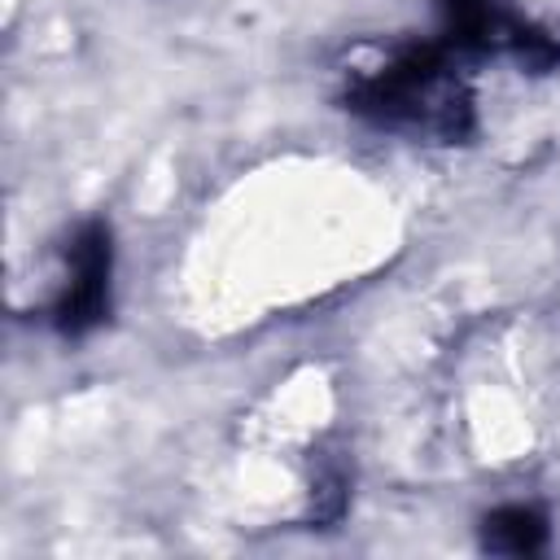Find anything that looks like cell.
<instances>
[{"mask_svg":"<svg viewBox=\"0 0 560 560\" xmlns=\"http://www.w3.org/2000/svg\"><path fill=\"white\" fill-rule=\"evenodd\" d=\"M109 276H114L109 223L88 219L66 245V276L52 298V311H48L66 337L92 332L109 315Z\"/></svg>","mask_w":560,"mask_h":560,"instance_id":"cell-3","label":"cell"},{"mask_svg":"<svg viewBox=\"0 0 560 560\" xmlns=\"http://www.w3.org/2000/svg\"><path fill=\"white\" fill-rule=\"evenodd\" d=\"M341 105L372 127L429 144H455L472 131V92L446 44H398L350 66Z\"/></svg>","mask_w":560,"mask_h":560,"instance_id":"cell-1","label":"cell"},{"mask_svg":"<svg viewBox=\"0 0 560 560\" xmlns=\"http://www.w3.org/2000/svg\"><path fill=\"white\" fill-rule=\"evenodd\" d=\"M442 31L451 52H512L529 70L560 61V39L529 26L516 0H442Z\"/></svg>","mask_w":560,"mask_h":560,"instance_id":"cell-2","label":"cell"},{"mask_svg":"<svg viewBox=\"0 0 560 560\" xmlns=\"http://www.w3.org/2000/svg\"><path fill=\"white\" fill-rule=\"evenodd\" d=\"M481 547L494 556H534L547 547V516L525 503L494 508L481 521Z\"/></svg>","mask_w":560,"mask_h":560,"instance_id":"cell-4","label":"cell"}]
</instances>
